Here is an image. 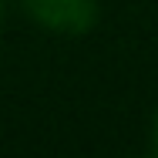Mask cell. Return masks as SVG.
Returning <instances> with one entry per match:
<instances>
[{"instance_id":"cell-2","label":"cell","mask_w":158,"mask_h":158,"mask_svg":"<svg viewBox=\"0 0 158 158\" xmlns=\"http://www.w3.org/2000/svg\"><path fill=\"white\" fill-rule=\"evenodd\" d=\"M155 148H158V121H155Z\"/></svg>"},{"instance_id":"cell-1","label":"cell","mask_w":158,"mask_h":158,"mask_svg":"<svg viewBox=\"0 0 158 158\" xmlns=\"http://www.w3.org/2000/svg\"><path fill=\"white\" fill-rule=\"evenodd\" d=\"M24 7L37 24L61 34H84L98 20L94 0H24Z\"/></svg>"}]
</instances>
